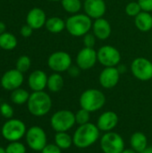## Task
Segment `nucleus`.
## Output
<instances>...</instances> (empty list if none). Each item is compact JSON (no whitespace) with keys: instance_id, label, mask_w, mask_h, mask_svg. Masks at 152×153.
I'll use <instances>...</instances> for the list:
<instances>
[{"instance_id":"a878e982","label":"nucleus","mask_w":152,"mask_h":153,"mask_svg":"<svg viewBox=\"0 0 152 153\" xmlns=\"http://www.w3.org/2000/svg\"><path fill=\"white\" fill-rule=\"evenodd\" d=\"M30 95V94L26 90L18 88L16 90L12 91L10 99H11L12 102L16 105H23L28 102Z\"/></svg>"},{"instance_id":"5701e85b","label":"nucleus","mask_w":152,"mask_h":153,"mask_svg":"<svg viewBox=\"0 0 152 153\" xmlns=\"http://www.w3.org/2000/svg\"><path fill=\"white\" fill-rule=\"evenodd\" d=\"M64 85H65V80L59 73H54L48 76L47 87L49 91L58 92L64 88Z\"/></svg>"},{"instance_id":"6ab92c4d","label":"nucleus","mask_w":152,"mask_h":153,"mask_svg":"<svg viewBox=\"0 0 152 153\" xmlns=\"http://www.w3.org/2000/svg\"><path fill=\"white\" fill-rule=\"evenodd\" d=\"M47 78L48 77L44 71L35 70L30 74L28 78V84L33 91H41L47 87Z\"/></svg>"},{"instance_id":"473e14b6","label":"nucleus","mask_w":152,"mask_h":153,"mask_svg":"<svg viewBox=\"0 0 152 153\" xmlns=\"http://www.w3.org/2000/svg\"><path fill=\"white\" fill-rule=\"evenodd\" d=\"M0 113L4 118H12L13 116V109L8 103H3L0 106Z\"/></svg>"},{"instance_id":"ea45409f","label":"nucleus","mask_w":152,"mask_h":153,"mask_svg":"<svg viewBox=\"0 0 152 153\" xmlns=\"http://www.w3.org/2000/svg\"><path fill=\"white\" fill-rule=\"evenodd\" d=\"M122 153H137L133 149H132V148H130V149H125Z\"/></svg>"},{"instance_id":"c9c22d12","label":"nucleus","mask_w":152,"mask_h":153,"mask_svg":"<svg viewBox=\"0 0 152 153\" xmlns=\"http://www.w3.org/2000/svg\"><path fill=\"white\" fill-rule=\"evenodd\" d=\"M137 2L139 3L141 8L142 11L145 12H152V0H137Z\"/></svg>"},{"instance_id":"423d86ee","label":"nucleus","mask_w":152,"mask_h":153,"mask_svg":"<svg viewBox=\"0 0 152 153\" xmlns=\"http://www.w3.org/2000/svg\"><path fill=\"white\" fill-rule=\"evenodd\" d=\"M99 144L103 153H122L125 149L124 138L113 131L105 133L99 139Z\"/></svg>"},{"instance_id":"a18cd8bd","label":"nucleus","mask_w":152,"mask_h":153,"mask_svg":"<svg viewBox=\"0 0 152 153\" xmlns=\"http://www.w3.org/2000/svg\"><path fill=\"white\" fill-rule=\"evenodd\" d=\"M151 61H152V60H151Z\"/></svg>"},{"instance_id":"f257e3e1","label":"nucleus","mask_w":152,"mask_h":153,"mask_svg":"<svg viewBox=\"0 0 152 153\" xmlns=\"http://www.w3.org/2000/svg\"><path fill=\"white\" fill-rule=\"evenodd\" d=\"M100 139V130L90 122L79 126L73 133V145L78 149H87Z\"/></svg>"},{"instance_id":"9d476101","label":"nucleus","mask_w":152,"mask_h":153,"mask_svg":"<svg viewBox=\"0 0 152 153\" xmlns=\"http://www.w3.org/2000/svg\"><path fill=\"white\" fill-rule=\"evenodd\" d=\"M72 65V56L69 53L65 51H56L52 53L47 58V65L55 73L61 74L64 72H67Z\"/></svg>"},{"instance_id":"6e6552de","label":"nucleus","mask_w":152,"mask_h":153,"mask_svg":"<svg viewBox=\"0 0 152 153\" xmlns=\"http://www.w3.org/2000/svg\"><path fill=\"white\" fill-rule=\"evenodd\" d=\"M98 62L104 67H116L121 63V53L114 46L104 45L97 51Z\"/></svg>"},{"instance_id":"58836bf2","label":"nucleus","mask_w":152,"mask_h":153,"mask_svg":"<svg viewBox=\"0 0 152 153\" xmlns=\"http://www.w3.org/2000/svg\"><path fill=\"white\" fill-rule=\"evenodd\" d=\"M5 29H6V25L4 24V22H0V34L5 32Z\"/></svg>"},{"instance_id":"f704fd0d","label":"nucleus","mask_w":152,"mask_h":153,"mask_svg":"<svg viewBox=\"0 0 152 153\" xmlns=\"http://www.w3.org/2000/svg\"><path fill=\"white\" fill-rule=\"evenodd\" d=\"M81 72H82V69L77 65H72L67 70L69 76H71L72 78H77L81 74Z\"/></svg>"},{"instance_id":"2eb2a0df","label":"nucleus","mask_w":152,"mask_h":153,"mask_svg":"<svg viewBox=\"0 0 152 153\" xmlns=\"http://www.w3.org/2000/svg\"><path fill=\"white\" fill-rule=\"evenodd\" d=\"M84 13L92 20L104 17L107 12V4L105 0H85L83 2Z\"/></svg>"},{"instance_id":"7ed1b4c3","label":"nucleus","mask_w":152,"mask_h":153,"mask_svg":"<svg viewBox=\"0 0 152 153\" xmlns=\"http://www.w3.org/2000/svg\"><path fill=\"white\" fill-rule=\"evenodd\" d=\"M27 107L29 112L35 117L46 116L52 108L51 97L44 91H33L30 95Z\"/></svg>"},{"instance_id":"a211bd4d","label":"nucleus","mask_w":152,"mask_h":153,"mask_svg":"<svg viewBox=\"0 0 152 153\" xmlns=\"http://www.w3.org/2000/svg\"><path fill=\"white\" fill-rule=\"evenodd\" d=\"M47 22L46 13L39 7H34L30 9L26 16V23L30 25L33 30H39L45 26Z\"/></svg>"},{"instance_id":"a19ab883","label":"nucleus","mask_w":152,"mask_h":153,"mask_svg":"<svg viewBox=\"0 0 152 153\" xmlns=\"http://www.w3.org/2000/svg\"><path fill=\"white\" fill-rule=\"evenodd\" d=\"M140 153H152V146H148L144 151Z\"/></svg>"},{"instance_id":"bb28decb","label":"nucleus","mask_w":152,"mask_h":153,"mask_svg":"<svg viewBox=\"0 0 152 153\" xmlns=\"http://www.w3.org/2000/svg\"><path fill=\"white\" fill-rule=\"evenodd\" d=\"M61 5L66 13L72 15L79 13L83 6V4L81 0H61Z\"/></svg>"},{"instance_id":"39448f33","label":"nucleus","mask_w":152,"mask_h":153,"mask_svg":"<svg viewBox=\"0 0 152 153\" xmlns=\"http://www.w3.org/2000/svg\"><path fill=\"white\" fill-rule=\"evenodd\" d=\"M75 124V115L73 111L68 109L58 110L55 112L50 118V126L56 133L68 132Z\"/></svg>"},{"instance_id":"37998d69","label":"nucleus","mask_w":152,"mask_h":153,"mask_svg":"<svg viewBox=\"0 0 152 153\" xmlns=\"http://www.w3.org/2000/svg\"><path fill=\"white\" fill-rule=\"evenodd\" d=\"M47 1H49V2H61V0H47Z\"/></svg>"},{"instance_id":"ddd939ff","label":"nucleus","mask_w":152,"mask_h":153,"mask_svg":"<svg viewBox=\"0 0 152 153\" xmlns=\"http://www.w3.org/2000/svg\"><path fill=\"white\" fill-rule=\"evenodd\" d=\"M23 74L19 70L11 69L6 71L1 78V86L6 91H13L21 87L23 82Z\"/></svg>"},{"instance_id":"c756f323","label":"nucleus","mask_w":152,"mask_h":153,"mask_svg":"<svg viewBox=\"0 0 152 153\" xmlns=\"http://www.w3.org/2000/svg\"><path fill=\"white\" fill-rule=\"evenodd\" d=\"M74 115H75V122L79 126L87 124L90 120V113L82 108L79 110H77V112Z\"/></svg>"},{"instance_id":"f03ea898","label":"nucleus","mask_w":152,"mask_h":153,"mask_svg":"<svg viewBox=\"0 0 152 153\" xmlns=\"http://www.w3.org/2000/svg\"><path fill=\"white\" fill-rule=\"evenodd\" d=\"M92 19L86 13H75L70 15L65 21V30L75 38L83 37L92 28Z\"/></svg>"},{"instance_id":"20e7f679","label":"nucleus","mask_w":152,"mask_h":153,"mask_svg":"<svg viewBox=\"0 0 152 153\" xmlns=\"http://www.w3.org/2000/svg\"><path fill=\"white\" fill-rule=\"evenodd\" d=\"M79 103L82 108L90 113L100 110L106 104L105 94L98 89H87L80 96Z\"/></svg>"},{"instance_id":"c03bdc74","label":"nucleus","mask_w":152,"mask_h":153,"mask_svg":"<svg viewBox=\"0 0 152 153\" xmlns=\"http://www.w3.org/2000/svg\"><path fill=\"white\" fill-rule=\"evenodd\" d=\"M151 34H152V30H151Z\"/></svg>"},{"instance_id":"f8f14e48","label":"nucleus","mask_w":152,"mask_h":153,"mask_svg":"<svg viewBox=\"0 0 152 153\" xmlns=\"http://www.w3.org/2000/svg\"><path fill=\"white\" fill-rule=\"evenodd\" d=\"M98 62L97 51L91 48L83 47L76 55L75 63L82 70H90Z\"/></svg>"},{"instance_id":"72a5a7b5","label":"nucleus","mask_w":152,"mask_h":153,"mask_svg":"<svg viewBox=\"0 0 152 153\" xmlns=\"http://www.w3.org/2000/svg\"><path fill=\"white\" fill-rule=\"evenodd\" d=\"M41 153H62V150L56 143H47L41 151Z\"/></svg>"},{"instance_id":"dca6fc26","label":"nucleus","mask_w":152,"mask_h":153,"mask_svg":"<svg viewBox=\"0 0 152 153\" xmlns=\"http://www.w3.org/2000/svg\"><path fill=\"white\" fill-rule=\"evenodd\" d=\"M119 118L116 112L112 110L105 111L103 112L97 120V126L100 130V132L108 133L113 131L117 124H118Z\"/></svg>"},{"instance_id":"1a4fd4ad","label":"nucleus","mask_w":152,"mask_h":153,"mask_svg":"<svg viewBox=\"0 0 152 153\" xmlns=\"http://www.w3.org/2000/svg\"><path fill=\"white\" fill-rule=\"evenodd\" d=\"M133 75L139 81L148 82L152 79V61L146 57H136L133 60L131 66Z\"/></svg>"},{"instance_id":"393cba45","label":"nucleus","mask_w":152,"mask_h":153,"mask_svg":"<svg viewBox=\"0 0 152 153\" xmlns=\"http://www.w3.org/2000/svg\"><path fill=\"white\" fill-rule=\"evenodd\" d=\"M17 46L16 37L10 32L0 34V48L4 50H13Z\"/></svg>"},{"instance_id":"9b49d317","label":"nucleus","mask_w":152,"mask_h":153,"mask_svg":"<svg viewBox=\"0 0 152 153\" xmlns=\"http://www.w3.org/2000/svg\"><path fill=\"white\" fill-rule=\"evenodd\" d=\"M25 137L28 146L35 152H41L47 144L46 132L44 129L37 126L29 128L26 132Z\"/></svg>"},{"instance_id":"4be33fe9","label":"nucleus","mask_w":152,"mask_h":153,"mask_svg":"<svg viewBox=\"0 0 152 153\" xmlns=\"http://www.w3.org/2000/svg\"><path fill=\"white\" fill-rule=\"evenodd\" d=\"M45 27L49 32L57 34L65 30V21L61 17L53 16L47 19Z\"/></svg>"},{"instance_id":"e433bc0d","label":"nucleus","mask_w":152,"mask_h":153,"mask_svg":"<svg viewBox=\"0 0 152 153\" xmlns=\"http://www.w3.org/2000/svg\"><path fill=\"white\" fill-rule=\"evenodd\" d=\"M32 32H33V29L27 23L21 28V35L24 38L30 37L32 35Z\"/></svg>"},{"instance_id":"0eeeda50","label":"nucleus","mask_w":152,"mask_h":153,"mask_svg":"<svg viewBox=\"0 0 152 153\" xmlns=\"http://www.w3.org/2000/svg\"><path fill=\"white\" fill-rule=\"evenodd\" d=\"M26 126L19 119H9L6 121L1 129L2 136L11 142H17L26 134Z\"/></svg>"},{"instance_id":"aec40b11","label":"nucleus","mask_w":152,"mask_h":153,"mask_svg":"<svg viewBox=\"0 0 152 153\" xmlns=\"http://www.w3.org/2000/svg\"><path fill=\"white\" fill-rule=\"evenodd\" d=\"M134 25L142 32H149L152 30L151 13L142 11L134 17Z\"/></svg>"},{"instance_id":"4468645a","label":"nucleus","mask_w":152,"mask_h":153,"mask_svg":"<svg viewBox=\"0 0 152 153\" xmlns=\"http://www.w3.org/2000/svg\"><path fill=\"white\" fill-rule=\"evenodd\" d=\"M120 73L116 67H104L100 72L99 76V82L100 86L104 89H113L115 88L120 80Z\"/></svg>"},{"instance_id":"4c0bfd02","label":"nucleus","mask_w":152,"mask_h":153,"mask_svg":"<svg viewBox=\"0 0 152 153\" xmlns=\"http://www.w3.org/2000/svg\"><path fill=\"white\" fill-rule=\"evenodd\" d=\"M116 68H117L118 72L120 73V74H125V73L127 72V70H128V68H127L126 65H125V64H121V63L116 66Z\"/></svg>"},{"instance_id":"2f4dec72","label":"nucleus","mask_w":152,"mask_h":153,"mask_svg":"<svg viewBox=\"0 0 152 153\" xmlns=\"http://www.w3.org/2000/svg\"><path fill=\"white\" fill-rule=\"evenodd\" d=\"M96 39L97 38L95 37V35L93 33H87L82 37V42H83V46L86 48H94V46L96 44Z\"/></svg>"},{"instance_id":"b1692460","label":"nucleus","mask_w":152,"mask_h":153,"mask_svg":"<svg viewBox=\"0 0 152 153\" xmlns=\"http://www.w3.org/2000/svg\"><path fill=\"white\" fill-rule=\"evenodd\" d=\"M55 143L61 150H68L73 145V136H71L67 132H59L55 134Z\"/></svg>"},{"instance_id":"cd10ccee","label":"nucleus","mask_w":152,"mask_h":153,"mask_svg":"<svg viewBox=\"0 0 152 153\" xmlns=\"http://www.w3.org/2000/svg\"><path fill=\"white\" fill-rule=\"evenodd\" d=\"M125 13L130 16V17H135L137 16L142 10L139 4V3L137 1H132V2H129L126 5H125Z\"/></svg>"},{"instance_id":"7c9ffc66","label":"nucleus","mask_w":152,"mask_h":153,"mask_svg":"<svg viewBox=\"0 0 152 153\" xmlns=\"http://www.w3.org/2000/svg\"><path fill=\"white\" fill-rule=\"evenodd\" d=\"M6 153H26V147L23 143L17 142H11L5 148Z\"/></svg>"},{"instance_id":"412c9836","label":"nucleus","mask_w":152,"mask_h":153,"mask_svg":"<svg viewBox=\"0 0 152 153\" xmlns=\"http://www.w3.org/2000/svg\"><path fill=\"white\" fill-rule=\"evenodd\" d=\"M130 145L137 153L142 152L148 147V138L143 133L135 132L131 135Z\"/></svg>"},{"instance_id":"79ce46f5","label":"nucleus","mask_w":152,"mask_h":153,"mask_svg":"<svg viewBox=\"0 0 152 153\" xmlns=\"http://www.w3.org/2000/svg\"><path fill=\"white\" fill-rule=\"evenodd\" d=\"M0 153H6L5 152V149L2 148L1 146H0Z\"/></svg>"},{"instance_id":"c85d7f7f","label":"nucleus","mask_w":152,"mask_h":153,"mask_svg":"<svg viewBox=\"0 0 152 153\" xmlns=\"http://www.w3.org/2000/svg\"><path fill=\"white\" fill-rule=\"evenodd\" d=\"M30 65H31V61L28 56H21L16 61V67L15 68L23 74L30 69Z\"/></svg>"},{"instance_id":"f3484780","label":"nucleus","mask_w":152,"mask_h":153,"mask_svg":"<svg viewBox=\"0 0 152 153\" xmlns=\"http://www.w3.org/2000/svg\"><path fill=\"white\" fill-rule=\"evenodd\" d=\"M91 30L97 39L99 40L108 39L112 32V27L110 22L104 17L94 20Z\"/></svg>"}]
</instances>
